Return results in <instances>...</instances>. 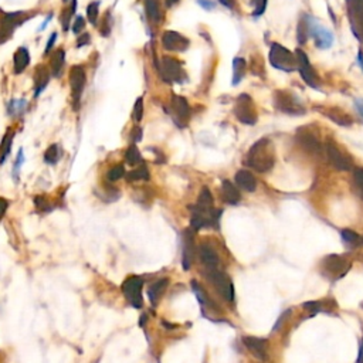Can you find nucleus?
<instances>
[{"label":"nucleus","instance_id":"nucleus-38","mask_svg":"<svg viewBox=\"0 0 363 363\" xmlns=\"http://www.w3.org/2000/svg\"><path fill=\"white\" fill-rule=\"evenodd\" d=\"M142 116H144V99L138 98L136 102H135V105H133L132 118L135 122H141Z\"/></svg>","mask_w":363,"mask_h":363},{"label":"nucleus","instance_id":"nucleus-34","mask_svg":"<svg viewBox=\"0 0 363 363\" xmlns=\"http://www.w3.org/2000/svg\"><path fill=\"white\" fill-rule=\"evenodd\" d=\"M125 159H127V162L129 163V165H138V163H142V156H141V153H139V150L138 148L135 146V145H131L128 150H127V153H125Z\"/></svg>","mask_w":363,"mask_h":363},{"label":"nucleus","instance_id":"nucleus-5","mask_svg":"<svg viewBox=\"0 0 363 363\" xmlns=\"http://www.w3.org/2000/svg\"><path fill=\"white\" fill-rule=\"evenodd\" d=\"M30 18L29 15L24 12H16V13H9L4 15L3 18L0 20V43H6L18 26H21L24 21Z\"/></svg>","mask_w":363,"mask_h":363},{"label":"nucleus","instance_id":"nucleus-22","mask_svg":"<svg viewBox=\"0 0 363 363\" xmlns=\"http://www.w3.org/2000/svg\"><path fill=\"white\" fill-rule=\"evenodd\" d=\"M221 198L229 204H237L241 200V195L231 182L224 181L221 183Z\"/></svg>","mask_w":363,"mask_h":363},{"label":"nucleus","instance_id":"nucleus-18","mask_svg":"<svg viewBox=\"0 0 363 363\" xmlns=\"http://www.w3.org/2000/svg\"><path fill=\"white\" fill-rule=\"evenodd\" d=\"M199 257L201 260V263L206 265L209 270L210 268H216L218 265V255L216 253V250L210 244H200L199 246Z\"/></svg>","mask_w":363,"mask_h":363},{"label":"nucleus","instance_id":"nucleus-31","mask_svg":"<svg viewBox=\"0 0 363 363\" xmlns=\"http://www.w3.org/2000/svg\"><path fill=\"white\" fill-rule=\"evenodd\" d=\"M149 179V172L145 165H141L139 167L131 170L127 175V181L128 182H135V181H148Z\"/></svg>","mask_w":363,"mask_h":363},{"label":"nucleus","instance_id":"nucleus-20","mask_svg":"<svg viewBox=\"0 0 363 363\" xmlns=\"http://www.w3.org/2000/svg\"><path fill=\"white\" fill-rule=\"evenodd\" d=\"M236 183L238 187H241L243 190L250 192V193L255 192V189H257V181H255L254 175L248 170H244V169L238 170L236 173Z\"/></svg>","mask_w":363,"mask_h":363},{"label":"nucleus","instance_id":"nucleus-42","mask_svg":"<svg viewBox=\"0 0 363 363\" xmlns=\"http://www.w3.org/2000/svg\"><path fill=\"white\" fill-rule=\"evenodd\" d=\"M192 287H193V291H195L196 297H198V299L200 301V304H201V305H204V304H206V301H207V295L203 292L201 287L199 285L196 281H192Z\"/></svg>","mask_w":363,"mask_h":363},{"label":"nucleus","instance_id":"nucleus-13","mask_svg":"<svg viewBox=\"0 0 363 363\" xmlns=\"http://www.w3.org/2000/svg\"><path fill=\"white\" fill-rule=\"evenodd\" d=\"M162 70L165 73V77L169 80V81H176V83H181L183 78H186L184 73H183V68H182L181 63L175 58H170V57H165L162 60Z\"/></svg>","mask_w":363,"mask_h":363},{"label":"nucleus","instance_id":"nucleus-40","mask_svg":"<svg viewBox=\"0 0 363 363\" xmlns=\"http://www.w3.org/2000/svg\"><path fill=\"white\" fill-rule=\"evenodd\" d=\"M9 112L10 115H20L23 114L24 111V107H26V101H10V105H9Z\"/></svg>","mask_w":363,"mask_h":363},{"label":"nucleus","instance_id":"nucleus-43","mask_svg":"<svg viewBox=\"0 0 363 363\" xmlns=\"http://www.w3.org/2000/svg\"><path fill=\"white\" fill-rule=\"evenodd\" d=\"M255 9H254V17H260L265 10L267 6V0H254Z\"/></svg>","mask_w":363,"mask_h":363},{"label":"nucleus","instance_id":"nucleus-2","mask_svg":"<svg viewBox=\"0 0 363 363\" xmlns=\"http://www.w3.org/2000/svg\"><path fill=\"white\" fill-rule=\"evenodd\" d=\"M270 63L278 70L290 73L297 67V57L281 44H272L270 50Z\"/></svg>","mask_w":363,"mask_h":363},{"label":"nucleus","instance_id":"nucleus-17","mask_svg":"<svg viewBox=\"0 0 363 363\" xmlns=\"http://www.w3.org/2000/svg\"><path fill=\"white\" fill-rule=\"evenodd\" d=\"M195 257V238L192 230L184 231V246H183V270H189Z\"/></svg>","mask_w":363,"mask_h":363},{"label":"nucleus","instance_id":"nucleus-54","mask_svg":"<svg viewBox=\"0 0 363 363\" xmlns=\"http://www.w3.org/2000/svg\"><path fill=\"white\" fill-rule=\"evenodd\" d=\"M179 0H166V4H167V7H170V6H173L175 3H178Z\"/></svg>","mask_w":363,"mask_h":363},{"label":"nucleus","instance_id":"nucleus-3","mask_svg":"<svg viewBox=\"0 0 363 363\" xmlns=\"http://www.w3.org/2000/svg\"><path fill=\"white\" fill-rule=\"evenodd\" d=\"M305 24H307V32L314 38L316 47L329 49L333 43V34L330 33L327 27L319 24V21L315 17L305 16Z\"/></svg>","mask_w":363,"mask_h":363},{"label":"nucleus","instance_id":"nucleus-37","mask_svg":"<svg viewBox=\"0 0 363 363\" xmlns=\"http://www.w3.org/2000/svg\"><path fill=\"white\" fill-rule=\"evenodd\" d=\"M125 176V167L122 165H116L114 167H111L107 173V179L109 182H116L119 181L121 178Z\"/></svg>","mask_w":363,"mask_h":363},{"label":"nucleus","instance_id":"nucleus-25","mask_svg":"<svg viewBox=\"0 0 363 363\" xmlns=\"http://www.w3.org/2000/svg\"><path fill=\"white\" fill-rule=\"evenodd\" d=\"M64 63H66V53L64 50L58 49L57 51L53 53L51 60H50V71L54 77H60L64 68Z\"/></svg>","mask_w":363,"mask_h":363},{"label":"nucleus","instance_id":"nucleus-52","mask_svg":"<svg viewBox=\"0 0 363 363\" xmlns=\"http://www.w3.org/2000/svg\"><path fill=\"white\" fill-rule=\"evenodd\" d=\"M6 209H7V201L4 199H0V217L4 215Z\"/></svg>","mask_w":363,"mask_h":363},{"label":"nucleus","instance_id":"nucleus-47","mask_svg":"<svg viewBox=\"0 0 363 363\" xmlns=\"http://www.w3.org/2000/svg\"><path fill=\"white\" fill-rule=\"evenodd\" d=\"M88 43H90V34H80V37H78V40H77V47H84V46H87Z\"/></svg>","mask_w":363,"mask_h":363},{"label":"nucleus","instance_id":"nucleus-6","mask_svg":"<svg viewBox=\"0 0 363 363\" xmlns=\"http://www.w3.org/2000/svg\"><path fill=\"white\" fill-rule=\"evenodd\" d=\"M206 277H207V280L215 285L216 291L224 298L226 301L230 302V301L234 299V287H233V282H231L230 278L224 272H221V271H218L216 268H210V271L206 274Z\"/></svg>","mask_w":363,"mask_h":363},{"label":"nucleus","instance_id":"nucleus-11","mask_svg":"<svg viewBox=\"0 0 363 363\" xmlns=\"http://www.w3.org/2000/svg\"><path fill=\"white\" fill-rule=\"evenodd\" d=\"M327 156L329 159V162L332 166L338 170H350L352 169V161L347 158L346 155H344L336 145L333 144H327Z\"/></svg>","mask_w":363,"mask_h":363},{"label":"nucleus","instance_id":"nucleus-15","mask_svg":"<svg viewBox=\"0 0 363 363\" xmlns=\"http://www.w3.org/2000/svg\"><path fill=\"white\" fill-rule=\"evenodd\" d=\"M277 108L287 112V114H301L304 112V108L298 101H294L292 95H288L285 92H277Z\"/></svg>","mask_w":363,"mask_h":363},{"label":"nucleus","instance_id":"nucleus-53","mask_svg":"<svg viewBox=\"0 0 363 363\" xmlns=\"http://www.w3.org/2000/svg\"><path fill=\"white\" fill-rule=\"evenodd\" d=\"M356 363H363V339L361 341V347H359V356H358V361Z\"/></svg>","mask_w":363,"mask_h":363},{"label":"nucleus","instance_id":"nucleus-10","mask_svg":"<svg viewBox=\"0 0 363 363\" xmlns=\"http://www.w3.org/2000/svg\"><path fill=\"white\" fill-rule=\"evenodd\" d=\"M234 114L240 119V122L247 125H253L257 121V114L253 108L251 99L248 95H240V98L237 99V105L234 108Z\"/></svg>","mask_w":363,"mask_h":363},{"label":"nucleus","instance_id":"nucleus-28","mask_svg":"<svg viewBox=\"0 0 363 363\" xmlns=\"http://www.w3.org/2000/svg\"><path fill=\"white\" fill-rule=\"evenodd\" d=\"M145 10L148 17L153 23H159L162 20V12L156 0H145Z\"/></svg>","mask_w":363,"mask_h":363},{"label":"nucleus","instance_id":"nucleus-36","mask_svg":"<svg viewBox=\"0 0 363 363\" xmlns=\"http://www.w3.org/2000/svg\"><path fill=\"white\" fill-rule=\"evenodd\" d=\"M98 13H99V1H92L88 4L87 7V17L90 20L91 24L97 26V21H98Z\"/></svg>","mask_w":363,"mask_h":363},{"label":"nucleus","instance_id":"nucleus-32","mask_svg":"<svg viewBox=\"0 0 363 363\" xmlns=\"http://www.w3.org/2000/svg\"><path fill=\"white\" fill-rule=\"evenodd\" d=\"M198 206L200 209H212L213 206V196L210 193V190L207 187H203L200 196H199Z\"/></svg>","mask_w":363,"mask_h":363},{"label":"nucleus","instance_id":"nucleus-30","mask_svg":"<svg viewBox=\"0 0 363 363\" xmlns=\"http://www.w3.org/2000/svg\"><path fill=\"white\" fill-rule=\"evenodd\" d=\"M327 115L329 116L333 122L339 124L341 127H350L352 122H353L350 116L346 115V114H344V112H341L339 109H330V111L327 112Z\"/></svg>","mask_w":363,"mask_h":363},{"label":"nucleus","instance_id":"nucleus-19","mask_svg":"<svg viewBox=\"0 0 363 363\" xmlns=\"http://www.w3.org/2000/svg\"><path fill=\"white\" fill-rule=\"evenodd\" d=\"M172 107H173L175 114H176V116H178V122H179V125L183 127V125H184V122H186V121L189 119V116H190V108H189L187 101L183 98V97L175 95V97L172 98Z\"/></svg>","mask_w":363,"mask_h":363},{"label":"nucleus","instance_id":"nucleus-51","mask_svg":"<svg viewBox=\"0 0 363 363\" xmlns=\"http://www.w3.org/2000/svg\"><path fill=\"white\" fill-rule=\"evenodd\" d=\"M355 107H356L359 115L363 118V99H356V101H355Z\"/></svg>","mask_w":363,"mask_h":363},{"label":"nucleus","instance_id":"nucleus-21","mask_svg":"<svg viewBox=\"0 0 363 363\" xmlns=\"http://www.w3.org/2000/svg\"><path fill=\"white\" fill-rule=\"evenodd\" d=\"M298 141H299V145L305 150L311 152V153H321L322 150V145L321 142L316 139V136H314L312 133H305L301 132L298 135Z\"/></svg>","mask_w":363,"mask_h":363},{"label":"nucleus","instance_id":"nucleus-33","mask_svg":"<svg viewBox=\"0 0 363 363\" xmlns=\"http://www.w3.org/2000/svg\"><path fill=\"white\" fill-rule=\"evenodd\" d=\"M353 187L359 198L363 200V169L358 167L353 172Z\"/></svg>","mask_w":363,"mask_h":363},{"label":"nucleus","instance_id":"nucleus-35","mask_svg":"<svg viewBox=\"0 0 363 363\" xmlns=\"http://www.w3.org/2000/svg\"><path fill=\"white\" fill-rule=\"evenodd\" d=\"M75 7H77V0H71V4H70V7L66 9L64 12H63V15H61V24H63V30H68V24H70V20H71V17L74 16V13H75Z\"/></svg>","mask_w":363,"mask_h":363},{"label":"nucleus","instance_id":"nucleus-16","mask_svg":"<svg viewBox=\"0 0 363 363\" xmlns=\"http://www.w3.org/2000/svg\"><path fill=\"white\" fill-rule=\"evenodd\" d=\"M50 81V70L46 66H37L34 70V97L37 98Z\"/></svg>","mask_w":363,"mask_h":363},{"label":"nucleus","instance_id":"nucleus-4","mask_svg":"<svg viewBox=\"0 0 363 363\" xmlns=\"http://www.w3.org/2000/svg\"><path fill=\"white\" fill-rule=\"evenodd\" d=\"M87 83V75L83 66H74L70 70V87H71V98L73 108L77 111L80 108V101L83 97L84 88Z\"/></svg>","mask_w":363,"mask_h":363},{"label":"nucleus","instance_id":"nucleus-12","mask_svg":"<svg viewBox=\"0 0 363 363\" xmlns=\"http://www.w3.org/2000/svg\"><path fill=\"white\" fill-rule=\"evenodd\" d=\"M162 44L169 51H178L182 53L189 47V40L183 37L181 33L176 32H166L162 36Z\"/></svg>","mask_w":363,"mask_h":363},{"label":"nucleus","instance_id":"nucleus-50","mask_svg":"<svg viewBox=\"0 0 363 363\" xmlns=\"http://www.w3.org/2000/svg\"><path fill=\"white\" fill-rule=\"evenodd\" d=\"M224 7H227V9H230V10H233V9H236V0H218Z\"/></svg>","mask_w":363,"mask_h":363},{"label":"nucleus","instance_id":"nucleus-55","mask_svg":"<svg viewBox=\"0 0 363 363\" xmlns=\"http://www.w3.org/2000/svg\"><path fill=\"white\" fill-rule=\"evenodd\" d=\"M63 1H66V3H67V1H68V0H63Z\"/></svg>","mask_w":363,"mask_h":363},{"label":"nucleus","instance_id":"nucleus-41","mask_svg":"<svg viewBox=\"0 0 363 363\" xmlns=\"http://www.w3.org/2000/svg\"><path fill=\"white\" fill-rule=\"evenodd\" d=\"M23 162H24V152H23V149H20V150H18V153H17L15 166H13V176H15V179H16V181H17V178H18V172H20V167H21V165H23Z\"/></svg>","mask_w":363,"mask_h":363},{"label":"nucleus","instance_id":"nucleus-14","mask_svg":"<svg viewBox=\"0 0 363 363\" xmlns=\"http://www.w3.org/2000/svg\"><path fill=\"white\" fill-rule=\"evenodd\" d=\"M243 344L253 353V356H255L258 361H265L267 359V345H268L267 339L254 338V336H244Z\"/></svg>","mask_w":363,"mask_h":363},{"label":"nucleus","instance_id":"nucleus-45","mask_svg":"<svg viewBox=\"0 0 363 363\" xmlns=\"http://www.w3.org/2000/svg\"><path fill=\"white\" fill-rule=\"evenodd\" d=\"M304 308H307V309H311V312H319L321 311V304L319 302H315V301H309V302H305L304 304Z\"/></svg>","mask_w":363,"mask_h":363},{"label":"nucleus","instance_id":"nucleus-27","mask_svg":"<svg viewBox=\"0 0 363 363\" xmlns=\"http://www.w3.org/2000/svg\"><path fill=\"white\" fill-rule=\"evenodd\" d=\"M63 156V150L60 148V145L53 144L51 146L47 148V150L44 152V162L47 165H55Z\"/></svg>","mask_w":363,"mask_h":363},{"label":"nucleus","instance_id":"nucleus-48","mask_svg":"<svg viewBox=\"0 0 363 363\" xmlns=\"http://www.w3.org/2000/svg\"><path fill=\"white\" fill-rule=\"evenodd\" d=\"M55 40H57V33L54 32V33H51V36H50L49 43H47V47H46V50H44V54H49L50 51H51V49L54 47Z\"/></svg>","mask_w":363,"mask_h":363},{"label":"nucleus","instance_id":"nucleus-9","mask_svg":"<svg viewBox=\"0 0 363 363\" xmlns=\"http://www.w3.org/2000/svg\"><path fill=\"white\" fill-rule=\"evenodd\" d=\"M349 265L350 264L346 258H344L338 254H330L322 261L324 272L330 277H342L349 270Z\"/></svg>","mask_w":363,"mask_h":363},{"label":"nucleus","instance_id":"nucleus-23","mask_svg":"<svg viewBox=\"0 0 363 363\" xmlns=\"http://www.w3.org/2000/svg\"><path fill=\"white\" fill-rule=\"evenodd\" d=\"M13 64H15V73L20 74L23 73L29 64H30V53L27 47H18L13 57Z\"/></svg>","mask_w":363,"mask_h":363},{"label":"nucleus","instance_id":"nucleus-44","mask_svg":"<svg viewBox=\"0 0 363 363\" xmlns=\"http://www.w3.org/2000/svg\"><path fill=\"white\" fill-rule=\"evenodd\" d=\"M84 27H85V20H84V17H81V16L75 17L74 26H73V32H74L75 34H80L84 30Z\"/></svg>","mask_w":363,"mask_h":363},{"label":"nucleus","instance_id":"nucleus-29","mask_svg":"<svg viewBox=\"0 0 363 363\" xmlns=\"http://www.w3.org/2000/svg\"><path fill=\"white\" fill-rule=\"evenodd\" d=\"M12 144H13V132L9 131L4 135L1 145H0V165H3L6 162V159L9 158L10 150H12Z\"/></svg>","mask_w":363,"mask_h":363},{"label":"nucleus","instance_id":"nucleus-7","mask_svg":"<svg viewBox=\"0 0 363 363\" xmlns=\"http://www.w3.org/2000/svg\"><path fill=\"white\" fill-rule=\"evenodd\" d=\"M142 287H144V280L136 275L127 278L122 284V292L133 308H142L144 305Z\"/></svg>","mask_w":363,"mask_h":363},{"label":"nucleus","instance_id":"nucleus-39","mask_svg":"<svg viewBox=\"0 0 363 363\" xmlns=\"http://www.w3.org/2000/svg\"><path fill=\"white\" fill-rule=\"evenodd\" d=\"M341 236H342V240L347 243V244H355L358 243L361 238L358 236V233H355L353 230H349V229H345V230L341 231Z\"/></svg>","mask_w":363,"mask_h":363},{"label":"nucleus","instance_id":"nucleus-46","mask_svg":"<svg viewBox=\"0 0 363 363\" xmlns=\"http://www.w3.org/2000/svg\"><path fill=\"white\" fill-rule=\"evenodd\" d=\"M199 6H201L204 10H213L216 7L215 1H210V0H198Z\"/></svg>","mask_w":363,"mask_h":363},{"label":"nucleus","instance_id":"nucleus-26","mask_svg":"<svg viewBox=\"0 0 363 363\" xmlns=\"http://www.w3.org/2000/svg\"><path fill=\"white\" fill-rule=\"evenodd\" d=\"M244 73H246V61L241 57H236L233 60V81H231V84L238 85Z\"/></svg>","mask_w":363,"mask_h":363},{"label":"nucleus","instance_id":"nucleus-8","mask_svg":"<svg viewBox=\"0 0 363 363\" xmlns=\"http://www.w3.org/2000/svg\"><path fill=\"white\" fill-rule=\"evenodd\" d=\"M295 57H297L298 70H299L304 81L308 84L309 87H312V88H318L319 87V78H318V74L315 73V70L311 66L307 54L301 49H298L295 51Z\"/></svg>","mask_w":363,"mask_h":363},{"label":"nucleus","instance_id":"nucleus-24","mask_svg":"<svg viewBox=\"0 0 363 363\" xmlns=\"http://www.w3.org/2000/svg\"><path fill=\"white\" fill-rule=\"evenodd\" d=\"M167 285H169V280H167V278H161V280L155 281V282L150 285V288L148 290V295L149 299H150V302H152V305H156V304H158V301H159L161 297L165 294Z\"/></svg>","mask_w":363,"mask_h":363},{"label":"nucleus","instance_id":"nucleus-49","mask_svg":"<svg viewBox=\"0 0 363 363\" xmlns=\"http://www.w3.org/2000/svg\"><path fill=\"white\" fill-rule=\"evenodd\" d=\"M142 139V129L141 128H135L132 132V141L136 144Z\"/></svg>","mask_w":363,"mask_h":363},{"label":"nucleus","instance_id":"nucleus-56","mask_svg":"<svg viewBox=\"0 0 363 363\" xmlns=\"http://www.w3.org/2000/svg\"><path fill=\"white\" fill-rule=\"evenodd\" d=\"M362 244H363V238H362Z\"/></svg>","mask_w":363,"mask_h":363},{"label":"nucleus","instance_id":"nucleus-1","mask_svg":"<svg viewBox=\"0 0 363 363\" xmlns=\"http://www.w3.org/2000/svg\"><path fill=\"white\" fill-rule=\"evenodd\" d=\"M246 163L250 167H253L254 170L260 172V173L271 170L274 163H275L274 149H272V145H271V141L267 139V138L257 141L251 146V149L248 150Z\"/></svg>","mask_w":363,"mask_h":363}]
</instances>
